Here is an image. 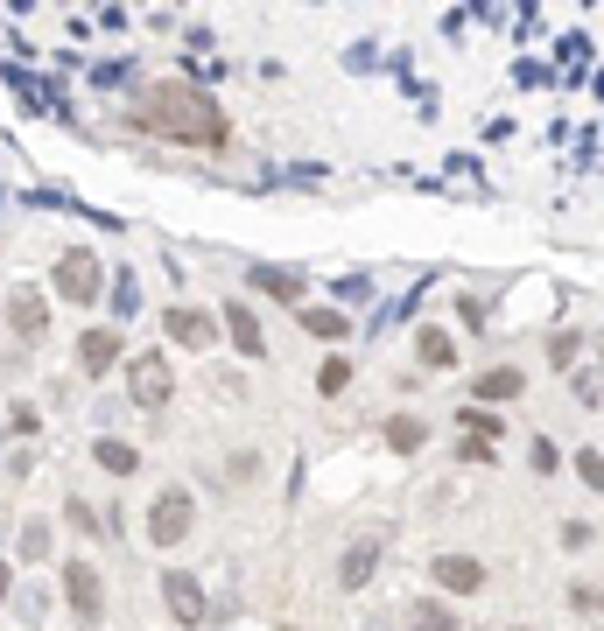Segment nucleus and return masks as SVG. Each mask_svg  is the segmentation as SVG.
<instances>
[{
  "label": "nucleus",
  "instance_id": "f257e3e1",
  "mask_svg": "<svg viewBox=\"0 0 604 631\" xmlns=\"http://www.w3.org/2000/svg\"><path fill=\"white\" fill-rule=\"evenodd\" d=\"M134 127L155 133V141H176V148H225L233 141V120L218 112L212 91L169 78V85H148L134 99Z\"/></svg>",
  "mask_w": 604,
  "mask_h": 631
},
{
  "label": "nucleus",
  "instance_id": "f03ea898",
  "mask_svg": "<svg viewBox=\"0 0 604 631\" xmlns=\"http://www.w3.org/2000/svg\"><path fill=\"white\" fill-rule=\"evenodd\" d=\"M50 289L64 295L71 309H91V302L106 295V266H99V253H91V246H64V253H56Z\"/></svg>",
  "mask_w": 604,
  "mask_h": 631
},
{
  "label": "nucleus",
  "instance_id": "7ed1b4c3",
  "mask_svg": "<svg viewBox=\"0 0 604 631\" xmlns=\"http://www.w3.org/2000/svg\"><path fill=\"white\" fill-rule=\"evenodd\" d=\"M127 400L148 414H162L169 400H176V366H169V351H134L127 358Z\"/></svg>",
  "mask_w": 604,
  "mask_h": 631
},
{
  "label": "nucleus",
  "instance_id": "20e7f679",
  "mask_svg": "<svg viewBox=\"0 0 604 631\" xmlns=\"http://www.w3.org/2000/svg\"><path fill=\"white\" fill-rule=\"evenodd\" d=\"M191 526H197V499L183 485H169L155 491V505H148V547H183L191 541Z\"/></svg>",
  "mask_w": 604,
  "mask_h": 631
},
{
  "label": "nucleus",
  "instance_id": "39448f33",
  "mask_svg": "<svg viewBox=\"0 0 604 631\" xmlns=\"http://www.w3.org/2000/svg\"><path fill=\"white\" fill-rule=\"evenodd\" d=\"M64 603L78 624H106V576L91 562H78V554L64 562Z\"/></svg>",
  "mask_w": 604,
  "mask_h": 631
},
{
  "label": "nucleus",
  "instance_id": "423d86ee",
  "mask_svg": "<svg viewBox=\"0 0 604 631\" xmlns=\"http://www.w3.org/2000/svg\"><path fill=\"white\" fill-rule=\"evenodd\" d=\"M429 583H436L443 597H478L493 576H485L478 554H436V562H429Z\"/></svg>",
  "mask_w": 604,
  "mask_h": 631
},
{
  "label": "nucleus",
  "instance_id": "0eeeda50",
  "mask_svg": "<svg viewBox=\"0 0 604 631\" xmlns=\"http://www.w3.org/2000/svg\"><path fill=\"white\" fill-rule=\"evenodd\" d=\"M169 344H191V351H212L218 344V309H197V302H176V309L162 316Z\"/></svg>",
  "mask_w": 604,
  "mask_h": 631
},
{
  "label": "nucleus",
  "instance_id": "6e6552de",
  "mask_svg": "<svg viewBox=\"0 0 604 631\" xmlns=\"http://www.w3.org/2000/svg\"><path fill=\"white\" fill-rule=\"evenodd\" d=\"M218 330L233 337V351H239V358H268V337H260V316L247 309V295L218 302Z\"/></svg>",
  "mask_w": 604,
  "mask_h": 631
},
{
  "label": "nucleus",
  "instance_id": "1a4fd4ad",
  "mask_svg": "<svg viewBox=\"0 0 604 631\" xmlns=\"http://www.w3.org/2000/svg\"><path fill=\"white\" fill-rule=\"evenodd\" d=\"M120 358H127V337L112 330V323H99V330L78 337V372H85V379H106L112 366H120Z\"/></svg>",
  "mask_w": 604,
  "mask_h": 631
},
{
  "label": "nucleus",
  "instance_id": "9d476101",
  "mask_svg": "<svg viewBox=\"0 0 604 631\" xmlns=\"http://www.w3.org/2000/svg\"><path fill=\"white\" fill-rule=\"evenodd\" d=\"M380 554H387L380 533H358V541L337 554V583H345V589H366L373 576H380Z\"/></svg>",
  "mask_w": 604,
  "mask_h": 631
},
{
  "label": "nucleus",
  "instance_id": "9b49d317",
  "mask_svg": "<svg viewBox=\"0 0 604 631\" xmlns=\"http://www.w3.org/2000/svg\"><path fill=\"white\" fill-rule=\"evenodd\" d=\"M162 603L176 624H204V589H197L191 568H162Z\"/></svg>",
  "mask_w": 604,
  "mask_h": 631
},
{
  "label": "nucleus",
  "instance_id": "f8f14e48",
  "mask_svg": "<svg viewBox=\"0 0 604 631\" xmlns=\"http://www.w3.org/2000/svg\"><path fill=\"white\" fill-rule=\"evenodd\" d=\"M8 330L22 337V344H43L50 337V302L35 295V289H14L8 295Z\"/></svg>",
  "mask_w": 604,
  "mask_h": 631
},
{
  "label": "nucleus",
  "instance_id": "ddd939ff",
  "mask_svg": "<svg viewBox=\"0 0 604 631\" xmlns=\"http://www.w3.org/2000/svg\"><path fill=\"white\" fill-rule=\"evenodd\" d=\"M520 393H527V372L520 366H493V372L471 379V400H478V407H499V400H520Z\"/></svg>",
  "mask_w": 604,
  "mask_h": 631
},
{
  "label": "nucleus",
  "instance_id": "4468645a",
  "mask_svg": "<svg viewBox=\"0 0 604 631\" xmlns=\"http://www.w3.org/2000/svg\"><path fill=\"white\" fill-rule=\"evenodd\" d=\"M247 289L274 295V302H295V309H302V289H310V281H302L295 266H247Z\"/></svg>",
  "mask_w": 604,
  "mask_h": 631
},
{
  "label": "nucleus",
  "instance_id": "2eb2a0df",
  "mask_svg": "<svg viewBox=\"0 0 604 631\" xmlns=\"http://www.w3.org/2000/svg\"><path fill=\"white\" fill-rule=\"evenodd\" d=\"M380 443H387L393 456H422V449H429V421H422V414H393L387 428H380Z\"/></svg>",
  "mask_w": 604,
  "mask_h": 631
},
{
  "label": "nucleus",
  "instance_id": "dca6fc26",
  "mask_svg": "<svg viewBox=\"0 0 604 631\" xmlns=\"http://www.w3.org/2000/svg\"><path fill=\"white\" fill-rule=\"evenodd\" d=\"M414 358H422L429 372H450V366H457V337L436 330V323H422V330H414Z\"/></svg>",
  "mask_w": 604,
  "mask_h": 631
},
{
  "label": "nucleus",
  "instance_id": "f3484780",
  "mask_svg": "<svg viewBox=\"0 0 604 631\" xmlns=\"http://www.w3.org/2000/svg\"><path fill=\"white\" fill-rule=\"evenodd\" d=\"M91 464H99L106 477H134L141 470V449L120 443V435H99V443H91Z\"/></svg>",
  "mask_w": 604,
  "mask_h": 631
},
{
  "label": "nucleus",
  "instance_id": "a211bd4d",
  "mask_svg": "<svg viewBox=\"0 0 604 631\" xmlns=\"http://www.w3.org/2000/svg\"><path fill=\"white\" fill-rule=\"evenodd\" d=\"M408 631H457L450 597H414V603H408Z\"/></svg>",
  "mask_w": 604,
  "mask_h": 631
},
{
  "label": "nucleus",
  "instance_id": "6ab92c4d",
  "mask_svg": "<svg viewBox=\"0 0 604 631\" xmlns=\"http://www.w3.org/2000/svg\"><path fill=\"white\" fill-rule=\"evenodd\" d=\"M302 330H310V337H352V316L345 309H302Z\"/></svg>",
  "mask_w": 604,
  "mask_h": 631
},
{
  "label": "nucleus",
  "instance_id": "aec40b11",
  "mask_svg": "<svg viewBox=\"0 0 604 631\" xmlns=\"http://www.w3.org/2000/svg\"><path fill=\"white\" fill-rule=\"evenodd\" d=\"M457 428L478 435V443H499V414H493V407H471V400L457 407Z\"/></svg>",
  "mask_w": 604,
  "mask_h": 631
},
{
  "label": "nucleus",
  "instance_id": "412c9836",
  "mask_svg": "<svg viewBox=\"0 0 604 631\" xmlns=\"http://www.w3.org/2000/svg\"><path fill=\"white\" fill-rule=\"evenodd\" d=\"M141 309V281H134V266H120V274H112V316H134Z\"/></svg>",
  "mask_w": 604,
  "mask_h": 631
},
{
  "label": "nucleus",
  "instance_id": "4be33fe9",
  "mask_svg": "<svg viewBox=\"0 0 604 631\" xmlns=\"http://www.w3.org/2000/svg\"><path fill=\"white\" fill-rule=\"evenodd\" d=\"M527 464H535V477H556L562 470V449L549 443V435H535V443H527Z\"/></svg>",
  "mask_w": 604,
  "mask_h": 631
},
{
  "label": "nucleus",
  "instance_id": "5701e85b",
  "mask_svg": "<svg viewBox=\"0 0 604 631\" xmlns=\"http://www.w3.org/2000/svg\"><path fill=\"white\" fill-rule=\"evenodd\" d=\"M352 387V358H324V372H316V393H345Z\"/></svg>",
  "mask_w": 604,
  "mask_h": 631
},
{
  "label": "nucleus",
  "instance_id": "b1692460",
  "mask_svg": "<svg viewBox=\"0 0 604 631\" xmlns=\"http://www.w3.org/2000/svg\"><path fill=\"white\" fill-rule=\"evenodd\" d=\"M64 520L78 526V533H106V520H99V505H85V499H71V505H64Z\"/></svg>",
  "mask_w": 604,
  "mask_h": 631
},
{
  "label": "nucleus",
  "instance_id": "393cba45",
  "mask_svg": "<svg viewBox=\"0 0 604 631\" xmlns=\"http://www.w3.org/2000/svg\"><path fill=\"white\" fill-rule=\"evenodd\" d=\"M43 554H50V526L29 520V526H22V562H43Z\"/></svg>",
  "mask_w": 604,
  "mask_h": 631
},
{
  "label": "nucleus",
  "instance_id": "a878e982",
  "mask_svg": "<svg viewBox=\"0 0 604 631\" xmlns=\"http://www.w3.org/2000/svg\"><path fill=\"white\" fill-rule=\"evenodd\" d=\"M576 477L591 491H604V449H576Z\"/></svg>",
  "mask_w": 604,
  "mask_h": 631
},
{
  "label": "nucleus",
  "instance_id": "bb28decb",
  "mask_svg": "<svg viewBox=\"0 0 604 631\" xmlns=\"http://www.w3.org/2000/svg\"><path fill=\"white\" fill-rule=\"evenodd\" d=\"M570 393L583 400V407H604V400H597V393H604V379H597V372H570Z\"/></svg>",
  "mask_w": 604,
  "mask_h": 631
},
{
  "label": "nucleus",
  "instance_id": "cd10ccee",
  "mask_svg": "<svg viewBox=\"0 0 604 631\" xmlns=\"http://www.w3.org/2000/svg\"><path fill=\"white\" fill-rule=\"evenodd\" d=\"M549 366H556V372H570V366H576V337H570V330L549 337Z\"/></svg>",
  "mask_w": 604,
  "mask_h": 631
},
{
  "label": "nucleus",
  "instance_id": "c85d7f7f",
  "mask_svg": "<svg viewBox=\"0 0 604 631\" xmlns=\"http://www.w3.org/2000/svg\"><path fill=\"white\" fill-rule=\"evenodd\" d=\"M570 610H604V589L597 583H570Z\"/></svg>",
  "mask_w": 604,
  "mask_h": 631
},
{
  "label": "nucleus",
  "instance_id": "c756f323",
  "mask_svg": "<svg viewBox=\"0 0 604 631\" xmlns=\"http://www.w3.org/2000/svg\"><path fill=\"white\" fill-rule=\"evenodd\" d=\"M457 456H464V464H499V456H493V443H478V435H464V443H457Z\"/></svg>",
  "mask_w": 604,
  "mask_h": 631
},
{
  "label": "nucleus",
  "instance_id": "7c9ffc66",
  "mask_svg": "<svg viewBox=\"0 0 604 631\" xmlns=\"http://www.w3.org/2000/svg\"><path fill=\"white\" fill-rule=\"evenodd\" d=\"M562 547H570V554L591 547V520H562Z\"/></svg>",
  "mask_w": 604,
  "mask_h": 631
},
{
  "label": "nucleus",
  "instance_id": "2f4dec72",
  "mask_svg": "<svg viewBox=\"0 0 604 631\" xmlns=\"http://www.w3.org/2000/svg\"><path fill=\"white\" fill-rule=\"evenodd\" d=\"M8 597H14V568L0 562V603H8Z\"/></svg>",
  "mask_w": 604,
  "mask_h": 631
},
{
  "label": "nucleus",
  "instance_id": "473e14b6",
  "mask_svg": "<svg viewBox=\"0 0 604 631\" xmlns=\"http://www.w3.org/2000/svg\"><path fill=\"white\" fill-rule=\"evenodd\" d=\"M597 379H604V366H597Z\"/></svg>",
  "mask_w": 604,
  "mask_h": 631
},
{
  "label": "nucleus",
  "instance_id": "72a5a7b5",
  "mask_svg": "<svg viewBox=\"0 0 604 631\" xmlns=\"http://www.w3.org/2000/svg\"><path fill=\"white\" fill-rule=\"evenodd\" d=\"M514 631H527V624H514Z\"/></svg>",
  "mask_w": 604,
  "mask_h": 631
}]
</instances>
